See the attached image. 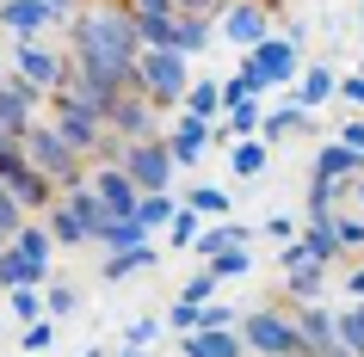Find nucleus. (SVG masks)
Masks as SVG:
<instances>
[{
  "label": "nucleus",
  "instance_id": "nucleus-1",
  "mask_svg": "<svg viewBox=\"0 0 364 357\" xmlns=\"http://www.w3.org/2000/svg\"><path fill=\"white\" fill-rule=\"evenodd\" d=\"M130 87L149 99L154 111H167V105H179V99H186V87H192V68H186V56H179V50H136Z\"/></svg>",
  "mask_w": 364,
  "mask_h": 357
},
{
  "label": "nucleus",
  "instance_id": "nucleus-2",
  "mask_svg": "<svg viewBox=\"0 0 364 357\" xmlns=\"http://www.w3.org/2000/svg\"><path fill=\"white\" fill-rule=\"evenodd\" d=\"M25 160H31V167H38L56 191H68V185L87 179V154H75L56 130H50V123H31V130H25Z\"/></svg>",
  "mask_w": 364,
  "mask_h": 357
},
{
  "label": "nucleus",
  "instance_id": "nucleus-3",
  "mask_svg": "<svg viewBox=\"0 0 364 357\" xmlns=\"http://www.w3.org/2000/svg\"><path fill=\"white\" fill-rule=\"evenodd\" d=\"M241 345L259 357H309L303 351V333H296V320H290V308H253V314H241Z\"/></svg>",
  "mask_w": 364,
  "mask_h": 357
},
{
  "label": "nucleus",
  "instance_id": "nucleus-4",
  "mask_svg": "<svg viewBox=\"0 0 364 357\" xmlns=\"http://www.w3.org/2000/svg\"><path fill=\"white\" fill-rule=\"evenodd\" d=\"M117 167L130 172V185L136 191H167L173 185V154H167V136L154 130V136H136V142H124V154H117Z\"/></svg>",
  "mask_w": 364,
  "mask_h": 357
},
{
  "label": "nucleus",
  "instance_id": "nucleus-5",
  "mask_svg": "<svg viewBox=\"0 0 364 357\" xmlns=\"http://www.w3.org/2000/svg\"><path fill=\"white\" fill-rule=\"evenodd\" d=\"M50 130H56L75 154H87V160H93V148L105 142V123H99V111H87V105H80L75 93H62V87L50 93Z\"/></svg>",
  "mask_w": 364,
  "mask_h": 357
},
{
  "label": "nucleus",
  "instance_id": "nucleus-6",
  "mask_svg": "<svg viewBox=\"0 0 364 357\" xmlns=\"http://www.w3.org/2000/svg\"><path fill=\"white\" fill-rule=\"evenodd\" d=\"M13 68H19V80H31V87L50 99L62 80H68V50H50V43H38V38H13Z\"/></svg>",
  "mask_w": 364,
  "mask_h": 357
},
{
  "label": "nucleus",
  "instance_id": "nucleus-7",
  "mask_svg": "<svg viewBox=\"0 0 364 357\" xmlns=\"http://www.w3.org/2000/svg\"><path fill=\"white\" fill-rule=\"evenodd\" d=\"M241 56H253V68L266 75V87H290V80L303 75V56H296V38H278V31H266V38L253 43V50H241Z\"/></svg>",
  "mask_w": 364,
  "mask_h": 357
},
{
  "label": "nucleus",
  "instance_id": "nucleus-8",
  "mask_svg": "<svg viewBox=\"0 0 364 357\" xmlns=\"http://www.w3.org/2000/svg\"><path fill=\"white\" fill-rule=\"evenodd\" d=\"M154 105L142 93H136V87H124V93L112 99V105H105V136H117V142H136V136H154Z\"/></svg>",
  "mask_w": 364,
  "mask_h": 357
},
{
  "label": "nucleus",
  "instance_id": "nucleus-9",
  "mask_svg": "<svg viewBox=\"0 0 364 357\" xmlns=\"http://www.w3.org/2000/svg\"><path fill=\"white\" fill-rule=\"evenodd\" d=\"M216 31H223L235 50H253V43L272 31V6H259V0H229V6L216 13Z\"/></svg>",
  "mask_w": 364,
  "mask_h": 357
},
{
  "label": "nucleus",
  "instance_id": "nucleus-10",
  "mask_svg": "<svg viewBox=\"0 0 364 357\" xmlns=\"http://www.w3.org/2000/svg\"><path fill=\"white\" fill-rule=\"evenodd\" d=\"M87 185H93V197H99L105 216H136V197H142V191L130 185V172H124V167H93V172H87Z\"/></svg>",
  "mask_w": 364,
  "mask_h": 357
},
{
  "label": "nucleus",
  "instance_id": "nucleus-11",
  "mask_svg": "<svg viewBox=\"0 0 364 357\" xmlns=\"http://www.w3.org/2000/svg\"><path fill=\"white\" fill-rule=\"evenodd\" d=\"M38 87H31V80H19V75H13V80H0V130H6V136H25V130H31V111H38Z\"/></svg>",
  "mask_w": 364,
  "mask_h": 357
},
{
  "label": "nucleus",
  "instance_id": "nucleus-12",
  "mask_svg": "<svg viewBox=\"0 0 364 357\" xmlns=\"http://www.w3.org/2000/svg\"><path fill=\"white\" fill-rule=\"evenodd\" d=\"M43 25H56L50 0H0V31L6 38H43Z\"/></svg>",
  "mask_w": 364,
  "mask_h": 357
},
{
  "label": "nucleus",
  "instance_id": "nucleus-13",
  "mask_svg": "<svg viewBox=\"0 0 364 357\" xmlns=\"http://www.w3.org/2000/svg\"><path fill=\"white\" fill-rule=\"evenodd\" d=\"M204 148H210V123L192 111H179V123L167 130V154H173V167H198L204 160Z\"/></svg>",
  "mask_w": 364,
  "mask_h": 357
},
{
  "label": "nucleus",
  "instance_id": "nucleus-14",
  "mask_svg": "<svg viewBox=\"0 0 364 357\" xmlns=\"http://www.w3.org/2000/svg\"><path fill=\"white\" fill-rule=\"evenodd\" d=\"M179 351L186 357H247V345L235 339V326H192V333H179Z\"/></svg>",
  "mask_w": 364,
  "mask_h": 357
},
{
  "label": "nucleus",
  "instance_id": "nucleus-15",
  "mask_svg": "<svg viewBox=\"0 0 364 357\" xmlns=\"http://www.w3.org/2000/svg\"><path fill=\"white\" fill-rule=\"evenodd\" d=\"M210 38H216L210 13H173V50H179V56H204Z\"/></svg>",
  "mask_w": 364,
  "mask_h": 357
},
{
  "label": "nucleus",
  "instance_id": "nucleus-16",
  "mask_svg": "<svg viewBox=\"0 0 364 357\" xmlns=\"http://www.w3.org/2000/svg\"><path fill=\"white\" fill-rule=\"evenodd\" d=\"M321 290H327V265H321V259L284 265V296H290V302H321Z\"/></svg>",
  "mask_w": 364,
  "mask_h": 357
},
{
  "label": "nucleus",
  "instance_id": "nucleus-17",
  "mask_svg": "<svg viewBox=\"0 0 364 357\" xmlns=\"http://www.w3.org/2000/svg\"><path fill=\"white\" fill-rule=\"evenodd\" d=\"M266 160H272V148L259 142V136H235V142H229V172H235V179H259Z\"/></svg>",
  "mask_w": 364,
  "mask_h": 357
},
{
  "label": "nucleus",
  "instance_id": "nucleus-18",
  "mask_svg": "<svg viewBox=\"0 0 364 357\" xmlns=\"http://www.w3.org/2000/svg\"><path fill=\"white\" fill-rule=\"evenodd\" d=\"M149 241V228L136 222V216H105L93 234V246H105V253H124V246H142Z\"/></svg>",
  "mask_w": 364,
  "mask_h": 357
},
{
  "label": "nucleus",
  "instance_id": "nucleus-19",
  "mask_svg": "<svg viewBox=\"0 0 364 357\" xmlns=\"http://www.w3.org/2000/svg\"><path fill=\"white\" fill-rule=\"evenodd\" d=\"M327 99H333V68H303V75H296V93H290V105L321 111Z\"/></svg>",
  "mask_w": 364,
  "mask_h": 357
},
{
  "label": "nucleus",
  "instance_id": "nucleus-20",
  "mask_svg": "<svg viewBox=\"0 0 364 357\" xmlns=\"http://www.w3.org/2000/svg\"><path fill=\"white\" fill-rule=\"evenodd\" d=\"M358 160H364V154H352L340 136H333V142H321V148H315V179H352V172H358Z\"/></svg>",
  "mask_w": 364,
  "mask_h": 357
},
{
  "label": "nucleus",
  "instance_id": "nucleus-21",
  "mask_svg": "<svg viewBox=\"0 0 364 357\" xmlns=\"http://www.w3.org/2000/svg\"><path fill=\"white\" fill-rule=\"evenodd\" d=\"M13 246H19L25 259L38 265V271H50V253H56V241H50V228H43V222H31V216H25V222L13 228Z\"/></svg>",
  "mask_w": 364,
  "mask_h": 357
},
{
  "label": "nucleus",
  "instance_id": "nucleus-22",
  "mask_svg": "<svg viewBox=\"0 0 364 357\" xmlns=\"http://www.w3.org/2000/svg\"><path fill=\"white\" fill-rule=\"evenodd\" d=\"M253 241V228L247 222H216V228H198V241H192V253H223V246H247Z\"/></svg>",
  "mask_w": 364,
  "mask_h": 357
},
{
  "label": "nucleus",
  "instance_id": "nucleus-23",
  "mask_svg": "<svg viewBox=\"0 0 364 357\" xmlns=\"http://www.w3.org/2000/svg\"><path fill=\"white\" fill-rule=\"evenodd\" d=\"M259 93H272L266 75L253 68V56H241V62H235V75L223 80V105H235V99H259Z\"/></svg>",
  "mask_w": 364,
  "mask_h": 357
},
{
  "label": "nucleus",
  "instance_id": "nucleus-24",
  "mask_svg": "<svg viewBox=\"0 0 364 357\" xmlns=\"http://www.w3.org/2000/svg\"><path fill=\"white\" fill-rule=\"evenodd\" d=\"M43 228H50V241H56V246H87V228H80V216L62 204V197L43 209Z\"/></svg>",
  "mask_w": 364,
  "mask_h": 357
},
{
  "label": "nucleus",
  "instance_id": "nucleus-25",
  "mask_svg": "<svg viewBox=\"0 0 364 357\" xmlns=\"http://www.w3.org/2000/svg\"><path fill=\"white\" fill-rule=\"evenodd\" d=\"M130 31H136L142 50H173V19L167 13H136L130 6Z\"/></svg>",
  "mask_w": 364,
  "mask_h": 357
},
{
  "label": "nucleus",
  "instance_id": "nucleus-26",
  "mask_svg": "<svg viewBox=\"0 0 364 357\" xmlns=\"http://www.w3.org/2000/svg\"><path fill=\"white\" fill-rule=\"evenodd\" d=\"M296 130H309V111L303 105H278V111H259V142H278V136H296Z\"/></svg>",
  "mask_w": 364,
  "mask_h": 357
},
{
  "label": "nucleus",
  "instance_id": "nucleus-27",
  "mask_svg": "<svg viewBox=\"0 0 364 357\" xmlns=\"http://www.w3.org/2000/svg\"><path fill=\"white\" fill-rule=\"evenodd\" d=\"M25 283H43V271L6 241V246H0V290H25Z\"/></svg>",
  "mask_w": 364,
  "mask_h": 357
},
{
  "label": "nucleus",
  "instance_id": "nucleus-28",
  "mask_svg": "<svg viewBox=\"0 0 364 357\" xmlns=\"http://www.w3.org/2000/svg\"><path fill=\"white\" fill-rule=\"evenodd\" d=\"M179 111H192V117H204V123H210V117L223 111V80H192V87H186V99H179Z\"/></svg>",
  "mask_w": 364,
  "mask_h": 357
},
{
  "label": "nucleus",
  "instance_id": "nucleus-29",
  "mask_svg": "<svg viewBox=\"0 0 364 357\" xmlns=\"http://www.w3.org/2000/svg\"><path fill=\"white\" fill-rule=\"evenodd\" d=\"M173 209H179V204H173V191H142V197H136V222L149 228V234H161Z\"/></svg>",
  "mask_w": 364,
  "mask_h": 357
},
{
  "label": "nucleus",
  "instance_id": "nucleus-30",
  "mask_svg": "<svg viewBox=\"0 0 364 357\" xmlns=\"http://www.w3.org/2000/svg\"><path fill=\"white\" fill-rule=\"evenodd\" d=\"M333 333H340V345L352 357H364V302H346L340 314H333Z\"/></svg>",
  "mask_w": 364,
  "mask_h": 357
},
{
  "label": "nucleus",
  "instance_id": "nucleus-31",
  "mask_svg": "<svg viewBox=\"0 0 364 357\" xmlns=\"http://www.w3.org/2000/svg\"><path fill=\"white\" fill-rule=\"evenodd\" d=\"M154 259H161V253H154L149 241H142V246H124V253H105V278H130V271H149Z\"/></svg>",
  "mask_w": 364,
  "mask_h": 357
},
{
  "label": "nucleus",
  "instance_id": "nucleus-32",
  "mask_svg": "<svg viewBox=\"0 0 364 357\" xmlns=\"http://www.w3.org/2000/svg\"><path fill=\"white\" fill-rule=\"evenodd\" d=\"M247 265H253L247 246H223V253H210V265H204V271H210L216 283H229V278H247Z\"/></svg>",
  "mask_w": 364,
  "mask_h": 357
},
{
  "label": "nucleus",
  "instance_id": "nucleus-33",
  "mask_svg": "<svg viewBox=\"0 0 364 357\" xmlns=\"http://www.w3.org/2000/svg\"><path fill=\"white\" fill-rule=\"evenodd\" d=\"M296 241H303L309 259H321V265H333V253H340V241H333V228H327V222H309Z\"/></svg>",
  "mask_w": 364,
  "mask_h": 357
},
{
  "label": "nucleus",
  "instance_id": "nucleus-34",
  "mask_svg": "<svg viewBox=\"0 0 364 357\" xmlns=\"http://www.w3.org/2000/svg\"><path fill=\"white\" fill-rule=\"evenodd\" d=\"M198 228H204V216L186 204V209H173V216H167V228H161V234H167L173 246H192V241H198Z\"/></svg>",
  "mask_w": 364,
  "mask_h": 357
},
{
  "label": "nucleus",
  "instance_id": "nucleus-35",
  "mask_svg": "<svg viewBox=\"0 0 364 357\" xmlns=\"http://www.w3.org/2000/svg\"><path fill=\"white\" fill-rule=\"evenodd\" d=\"M50 345H56V320H50V314L25 320V339H19V351H25V357H38V351H50Z\"/></svg>",
  "mask_w": 364,
  "mask_h": 357
},
{
  "label": "nucleus",
  "instance_id": "nucleus-36",
  "mask_svg": "<svg viewBox=\"0 0 364 357\" xmlns=\"http://www.w3.org/2000/svg\"><path fill=\"white\" fill-rule=\"evenodd\" d=\"M186 204H192L198 216H229V191H223V185H192V191H186Z\"/></svg>",
  "mask_w": 364,
  "mask_h": 357
},
{
  "label": "nucleus",
  "instance_id": "nucleus-37",
  "mask_svg": "<svg viewBox=\"0 0 364 357\" xmlns=\"http://www.w3.org/2000/svg\"><path fill=\"white\" fill-rule=\"evenodd\" d=\"M75 308H80V290H75V283H50V290H43V314H50V320L75 314Z\"/></svg>",
  "mask_w": 364,
  "mask_h": 357
},
{
  "label": "nucleus",
  "instance_id": "nucleus-38",
  "mask_svg": "<svg viewBox=\"0 0 364 357\" xmlns=\"http://www.w3.org/2000/svg\"><path fill=\"white\" fill-rule=\"evenodd\" d=\"M6 296H13V314H19V320H38V314H43V290H38V283H25V290H6Z\"/></svg>",
  "mask_w": 364,
  "mask_h": 357
},
{
  "label": "nucleus",
  "instance_id": "nucleus-39",
  "mask_svg": "<svg viewBox=\"0 0 364 357\" xmlns=\"http://www.w3.org/2000/svg\"><path fill=\"white\" fill-rule=\"evenodd\" d=\"M154 333H161V320H154V314H142V320H130V326H124V345H130V351H149V345H154Z\"/></svg>",
  "mask_w": 364,
  "mask_h": 357
},
{
  "label": "nucleus",
  "instance_id": "nucleus-40",
  "mask_svg": "<svg viewBox=\"0 0 364 357\" xmlns=\"http://www.w3.org/2000/svg\"><path fill=\"white\" fill-rule=\"evenodd\" d=\"M216 290H223V283H216V278H210V271H198V278H192V283H186V290H179V302H198V308H204V302H210V296H216Z\"/></svg>",
  "mask_w": 364,
  "mask_h": 357
},
{
  "label": "nucleus",
  "instance_id": "nucleus-41",
  "mask_svg": "<svg viewBox=\"0 0 364 357\" xmlns=\"http://www.w3.org/2000/svg\"><path fill=\"white\" fill-rule=\"evenodd\" d=\"M19 222H25V209L13 204V191H0V246L13 241V228H19Z\"/></svg>",
  "mask_w": 364,
  "mask_h": 357
},
{
  "label": "nucleus",
  "instance_id": "nucleus-42",
  "mask_svg": "<svg viewBox=\"0 0 364 357\" xmlns=\"http://www.w3.org/2000/svg\"><path fill=\"white\" fill-rule=\"evenodd\" d=\"M198 320H204V308H198V302H173V314H167V326H173V333H192Z\"/></svg>",
  "mask_w": 364,
  "mask_h": 357
},
{
  "label": "nucleus",
  "instance_id": "nucleus-43",
  "mask_svg": "<svg viewBox=\"0 0 364 357\" xmlns=\"http://www.w3.org/2000/svg\"><path fill=\"white\" fill-rule=\"evenodd\" d=\"M333 93H340V99H352V105L364 111V68H358V75H346V80H333Z\"/></svg>",
  "mask_w": 364,
  "mask_h": 357
},
{
  "label": "nucleus",
  "instance_id": "nucleus-44",
  "mask_svg": "<svg viewBox=\"0 0 364 357\" xmlns=\"http://www.w3.org/2000/svg\"><path fill=\"white\" fill-rule=\"evenodd\" d=\"M340 142H346L352 154H364V117H352V123H346V130H340Z\"/></svg>",
  "mask_w": 364,
  "mask_h": 357
},
{
  "label": "nucleus",
  "instance_id": "nucleus-45",
  "mask_svg": "<svg viewBox=\"0 0 364 357\" xmlns=\"http://www.w3.org/2000/svg\"><path fill=\"white\" fill-rule=\"evenodd\" d=\"M173 6H179V13H210V19H216L229 0H173Z\"/></svg>",
  "mask_w": 364,
  "mask_h": 357
},
{
  "label": "nucleus",
  "instance_id": "nucleus-46",
  "mask_svg": "<svg viewBox=\"0 0 364 357\" xmlns=\"http://www.w3.org/2000/svg\"><path fill=\"white\" fill-rule=\"evenodd\" d=\"M266 234H272V241H290V234H296V222H290V216H272Z\"/></svg>",
  "mask_w": 364,
  "mask_h": 357
},
{
  "label": "nucleus",
  "instance_id": "nucleus-47",
  "mask_svg": "<svg viewBox=\"0 0 364 357\" xmlns=\"http://www.w3.org/2000/svg\"><path fill=\"white\" fill-rule=\"evenodd\" d=\"M346 296H352V302H364V265L352 271V278H346Z\"/></svg>",
  "mask_w": 364,
  "mask_h": 357
},
{
  "label": "nucleus",
  "instance_id": "nucleus-48",
  "mask_svg": "<svg viewBox=\"0 0 364 357\" xmlns=\"http://www.w3.org/2000/svg\"><path fill=\"white\" fill-rule=\"evenodd\" d=\"M50 6H56V19H75L80 13V0H50Z\"/></svg>",
  "mask_w": 364,
  "mask_h": 357
},
{
  "label": "nucleus",
  "instance_id": "nucleus-49",
  "mask_svg": "<svg viewBox=\"0 0 364 357\" xmlns=\"http://www.w3.org/2000/svg\"><path fill=\"white\" fill-rule=\"evenodd\" d=\"M259 6H278V0H259Z\"/></svg>",
  "mask_w": 364,
  "mask_h": 357
},
{
  "label": "nucleus",
  "instance_id": "nucleus-50",
  "mask_svg": "<svg viewBox=\"0 0 364 357\" xmlns=\"http://www.w3.org/2000/svg\"><path fill=\"white\" fill-rule=\"evenodd\" d=\"M87 357H105V351H87Z\"/></svg>",
  "mask_w": 364,
  "mask_h": 357
},
{
  "label": "nucleus",
  "instance_id": "nucleus-51",
  "mask_svg": "<svg viewBox=\"0 0 364 357\" xmlns=\"http://www.w3.org/2000/svg\"><path fill=\"white\" fill-rule=\"evenodd\" d=\"M358 172H364V160H358Z\"/></svg>",
  "mask_w": 364,
  "mask_h": 357
}]
</instances>
